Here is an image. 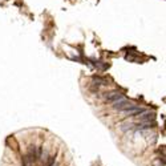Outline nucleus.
Listing matches in <instances>:
<instances>
[{"instance_id": "nucleus-5", "label": "nucleus", "mask_w": 166, "mask_h": 166, "mask_svg": "<svg viewBox=\"0 0 166 166\" xmlns=\"http://www.w3.org/2000/svg\"><path fill=\"white\" fill-rule=\"evenodd\" d=\"M101 85H106V81L105 80H101V78H94L93 80V86H101Z\"/></svg>"}, {"instance_id": "nucleus-1", "label": "nucleus", "mask_w": 166, "mask_h": 166, "mask_svg": "<svg viewBox=\"0 0 166 166\" xmlns=\"http://www.w3.org/2000/svg\"><path fill=\"white\" fill-rule=\"evenodd\" d=\"M113 108L116 109V110H120V112H124V110H126V109H130L132 106H134V104L130 102V101H128L125 97L121 98V100H118L116 101V102H113Z\"/></svg>"}, {"instance_id": "nucleus-3", "label": "nucleus", "mask_w": 166, "mask_h": 166, "mask_svg": "<svg viewBox=\"0 0 166 166\" xmlns=\"http://www.w3.org/2000/svg\"><path fill=\"white\" fill-rule=\"evenodd\" d=\"M124 98V96L121 92H118V90H112V92H109V93H106V96H105V100L108 101V102H116V101L118 100H121Z\"/></svg>"}, {"instance_id": "nucleus-4", "label": "nucleus", "mask_w": 166, "mask_h": 166, "mask_svg": "<svg viewBox=\"0 0 166 166\" xmlns=\"http://www.w3.org/2000/svg\"><path fill=\"white\" fill-rule=\"evenodd\" d=\"M142 108L140 106H137V105H134V106H132L130 109H126V110H124V113L125 114H129V116H138L141 112H142Z\"/></svg>"}, {"instance_id": "nucleus-2", "label": "nucleus", "mask_w": 166, "mask_h": 166, "mask_svg": "<svg viewBox=\"0 0 166 166\" xmlns=\"http://www.w3.org/2000/svg\"><path fill=\"white\" fill-rule=\"evenodd\" d=\"M137 117L140 118V121H142V122H150L155 118V114H154V112H150V110H142Z\"/></svg>"}, {"instance_id": "nucleus-6", "label": "nucleus", "mask_w": 166, "mask_h": 166, "mask_svg": "<svg viewBox=\"0 0 166 166\" xmlns=\"http://www.w3.org/2000/svg\"><path fill=\"white\" fill-rule=\"evenodd\" d=\"M24 166H32V159L29 158L28 155L24 158Z\"/></svg>"}]
</instances>
